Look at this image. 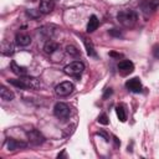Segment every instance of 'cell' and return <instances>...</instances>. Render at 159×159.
<instances>
[{"instance_id":"3","label":"cell","mask_w":159,"mask_h":159,"mask_svg":"<svg viewBox=\"0 0 159 159\" xmlns=\"http://www.w3.org/2000/svg\"><path fill=\"white\" fill-rule=\"evenodd\" d=\"M83 70H84L83 62H81V61H73V62L68 63L67 66H65L63 72L66 75H68V76H77L80 73H82Z\"/></svg>"},{"instance_id":"16","label":"cell","mask_w":159,"mask_h":159,"mask_svg":"<svg viewBox=\"0 0 159 159\" xmlns=\"http://www.w3.org/2000/svg\"><path fill=\"white\" fill-rule=\"evenodd\" d=\"M0 96H1V98L4 101H12L14 99V93L10 89H7L6 87H4V86L0 88Z\"/></svg>"},{"instance_id":"18","label":"cell","mask_w":159,"mask_h":159,"mask_svg":"<svg viewBox=\"0 0 159 159\" xmlns=\"http://www.w3.org/2000/svg\"><path fill=\"white\" fill-rule=\"evenodd\" d=\"M58 48V43L57 42H53V41H47L46 43H45V46H43V50H45V52L46 53H53Z\"/></svg>"},{"instance_id":"25","label":"cell","mask_w":159,"mask_h":159,"mask_svg":"<svg viewBox=\"0 0 159 159\" xmlns=\"http://www.w3.org/2000/svg\"><path fill=\"white\" fill-rule=\"evenodd\" d=\"M109 55H111V56H116V57H120V56H122V55H119V53H114V52H111Z\"/></svg>"},{"instance_id":"12","label":"cell","mask_w":159,"mask_h":159,"mask_svg":"<svg viewBox=\"0 0 159 159\" xmlns=\"http://www.w3.org/2000/svg\"><path fill=\"white\" fill-rule=\"evenodd\" d=\"M6 145H7V149L9 150H16V149H20V148H25L26 147V143L10 138V139L6 140Z\"/></svg>"},{"instance_id":"7","label":"cell","mask_w":159,"mask_h":159,"mask_svg":"<svg viewBox=\"0 0 159 159\" xmlns=\"http://www.w3.org/2000/svg\"><path fill=\"white\" fill-rule=\"evenodd\" d=\"M159 6V0H143L140 4V7L144 14H152L154 12Z\"/></svg>"},{"instance_id":"20","label":"cell","mask_w":159,"mask_h":159,"mask_svg":"<svg viewBox=\"0 0 159 159\" xmlns=\"http://www.w3.org/2000/svg\"><path fill=\"white\" fill-rule=\"evenodd\" d=\"M66 52L68 53V55H71V56H78V50L75 47V46H67L66 47Z\"/></svg>"},{"instance_id":"6","label":"cell","mask_w":159,"mask_h":159,"mask_svg":"<svg viewBox=\"0 0 159 159\" xmlns=\"http://www.w3.org/2000/svg\"><path fill=\"white\" fill-rule=\"evenodd\" d=\"M26 135H27V138H29V140L32 143V144H35V145H40V144H42L43 142H45V137L40 133V130H37V129H31V130H29L27 133H26Z\"/></svg>"},{"instance_id":"19","label":"cell","mask_w":159,"mask_h":159,"mask_svg":"<svg viewBox=\"0 0 159 159\" xmlns=\"http://www.w3.org/2000/svg\"><path fill=\"white\" fill-rule=\"evenodd\" d=\"M1 48H2V53L4 55H11L14 52V46L10 42H6V41L2 43V47Z\"/></svg>"},{"instance_id":"4","label":"cell","mask_w":159,"mask_h":159,"mask_svg":"<svg viewBox=\"0 0 159 159\" xmlns=\"http://www.w3.org/2000/svg\"><path fill=\"white\" fill-rule=\"evenodd\" d=\"M53 113H55V116H56L57 118H60V119H67V118L70 117V114H71V109H70V107H68L66 103L58 102V103H56L55 107H53Z\"/></svg>"},{"instance_id":"15","label":"cell","mask_w":159,"mask_h":159,"mask_svg":"<svg viewBox=\"0 0 159 159\" xmlns=\"http://www.w3.org/2000/svg\"><path fill=\"white\" fill-rule=\"evenodd\" d=\"M83 43H84V46H86L87 55H88V56H92V57H96L97 53H96V50H94L93 43L91 42V40H88V39H83Z\"/></svg>"},{"instance_id":"14","label":"cell","mask_w":159,"mask_h":159,"mask_svg":"<svg viewBox=\"0 0 159 159\" xmlns=\"http://www.w3.org/2000/svg\"><path fill=\"white\" fill-rule=\"evenodd\" d=\"M10 68H11V71H12L15 75H17V76H20V77L26 76V68H25V67H22V66H19L15 61H12V62H11Z\"/></svg>"},{"instance_id":"21","label":"cell","mask_w":159,"mask_h":159,"mask_svg":"<svg viewBox=\"0 0 159 159\" xmlns=\"http://www.w3.org/2000/svg\"><path fill=\"white\" fill-rule=\"evenodd\" d=\"M98 123L101 124H108V117L106 114H101L98 118Z\"/></svg>"},{"instance_id":"17","label":"cell","mask_w":159,"mask_h":159,"mask_svg":"<svg viewBox=\"0 0 159 159\" xmlns=\"http://www.w3.org/2000/svg\"><path fill=\"white\" fill-rule=\"evenodd\" d=\"M116 113H117V117L120 122H124L127 119V113H125V107L123 104H118L116 107Z\"/></svg>"},{"instance_id":"13","label":"cell","mask_w":159,"mask_h":159,"mask_svg":"<svg viewBox=\"0 0 159 159\" xmlns=\"http://www.w3.org/2000/svg\"><path fill=\"white\" fill-rule=\"evenodd\" d=\"M98 25H99V21H98V19H97V16H96V15H92V16L89 17V20H88V24H87V29H86L87 32H88V34L93 32L94 30H97Z\"/></svg>"},{"instance_id":"9","label":"cell","mask_w":159,"mask_h":159,"mask_svg":"<svg viewBox=\"0 0 159 159\" xmlns=\"http://www.w3.org/2000/svg\"><path fill=\"white\" fill-rule=\"evenodd\" d=\"M125 87L133 92V93H139L142 91V83H140V80L138 77H133V78H129L127 82H125Z\"/></svg>"},{"instance_id":"2","label":"cell","mask_w":159,"mask_h":159,"mask_svg":"<svg viewBox=\"0 0 159 159\" xmlns=\"http://www.w3.org/2000/svg\"><path fill=\"white\" fill-rule=\"evenodd\" d=\"M7 82L15 87H19L21 89H26V88H39L40 87V82L39 80L34 78V77H26V76H22L20 78H16V80H7Z\"/></svg>"},{"instance_id":"8","label":"cell","mask_w":159,"mask_h":159,"mask_svg":"<svg viewBox=\"0 0 159 159\" xmlns=\"http://www.w3.org/2000/svg\"><path fill=\"white\" fill-rule=\"evenodd\" d=\"M118 71L122 76H127L134 71V65L129 60H123L118 63Z\"/></svg>"},{"instance_id":"11","label":"cell","mask_w":159,"mask_h":159,"mask_svg":"<svg viewBox=\"0 0 159 159\" xmlns=\"http://www.w3.org/2000/svg\"><path fill=\"white\" fill-rule=\"evenodd\" d=\"M15 42L20 47H25L31 43V37L27 34H17L15 37Z\"/></svg>"},{"instance_id":"23","label":"cell","mask_w":159,"mask_h":159,"mask_svg":"<svg viewBox=\"0 0 159 159\" xmlns=\"http://www.w3.org/2000/svg\"><path fill=\"white\" fill-rule=\"evenodd\" d=\"M153 55H154L155 58H159V46H155L153 48Z\"/></svg>"},{"instance_id":"22","label":"cell","mask_w":159,"mask_h":159,"mask_svg":"<svg viewBox=\"0 0 159 159\" xmlns=\"http://www.w3.org/2000/svg\"><path fill=\"white\" fill-rule=\"evenodd\" d=\"M109 34H111V35H113V36H118V37L122 35V34H120V31H119V30H117V29H112V30H109Z\"/></svg>"},{"instance_id":"1","label":"cell","mask_w":159,"mask_h":159,"mask_svg":"<svg viewBox=\"0 0 159 159\" xmlns=\"http://www.w3.org/2000/svg\"><path fill=\"white\" fill-rule=\"evenodd\" d=\"M117 20L124 26V27H133L137 24L138 16L137 12L130 10V9H125V10H120L117 14Z\"/></svg>"},{"instance_id":"24","label":"cell","mask_w":159,"mask_h":159,"mask_svg":"<svg viewBox=\"0 0 159 159\" xmlns=\"http://www.w3.org/2000/svg\"><path fill=\"white\" fill-rule=\"evenodd\" d=\"M112 94V89L111 88H107V91H106V93L103 94V98H107L108 96H111Z\"/></svg>"},{"instance_id":"5","label":"cell","mask_w":159,"mask_h":159,"mask_svg":"<svg viewBox=\"0 0 159 159\" xmlns=\"http://www.w3.org/2000/svg\"><path fill=\"white\" fill-rule=\"evenodd\" d=\"M72 91H73V84H72L71 82H68V81L61 82V83L57 84L56 88H55V93H56L57 96H60V97L68 96V94L72 93Z\"/></svg>"},{"instance_id":"10","label":"cell","mask_w":159,"mask_h":159,"mask_svg":"<svg viewBox=\"0 0 159 159\" xmlns=\"http://www.w3.org/2000/svg\"><path fill=\"white\" fill-rule=\"evenodd\" d=\"M55 7L53 0H41L39 4V11L41 14H50Z\"/></svg>"}]
</instances>
